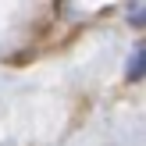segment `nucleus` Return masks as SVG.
<instances>
[{"mask_svg": "<svg viewBox=\"0 0 146 146\" xmlns=\"http://www.w3.org/2000/svg\"><path fill=\"white\" fill-rule=\"evenodd\" d=\"M143 61H146V50L135 46L132 50V61H128V82H139V78H143Z\"/></svg>", "mask_w": 146, "mask_h": 146, "instance_id": "nucleus-1", "label": "nucleus"}]
</instances>
